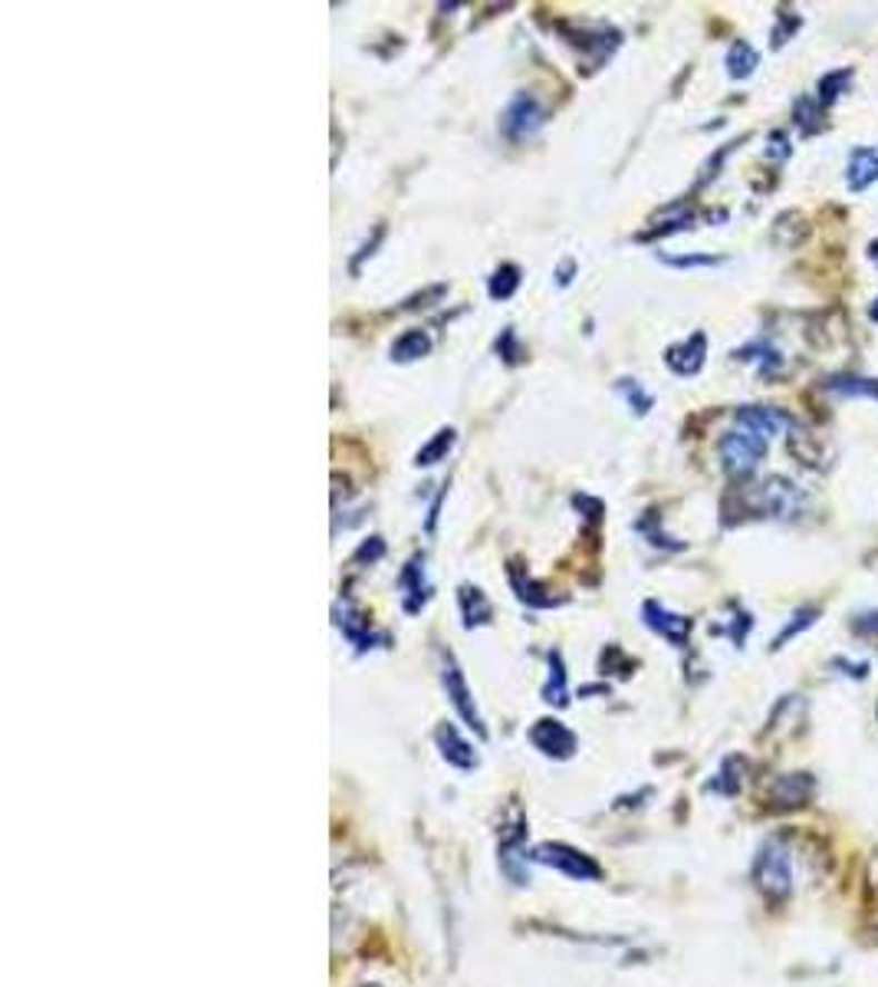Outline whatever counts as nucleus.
Segmentation results:
<instances>
[{
	"label": "nucleus",
	"mask_w": 878,
	"mask_h": 987,
	"mask_svg": "<svg viewBox=\"0 0 878 987\" xmlns=\"http://www.w3.org/2000/svg\"><path fill=\"white\" fill-rule=\"evenodd\" d=\"M757 893L770 905H784L794 896V856L784 839H767L750 866Z\"/></svg>",
	"instance_id": "nucleus-1"
},
{
	"label": "nucleus",
	"mask_w": 878,
	"mask_h": 987,
	"mask_svg": "<svg viewBox=\"0 0 878 987\" xmlns=\"http://www.w3.org/2000/svg\"><path fill=\"white\" fill-rule=\"evenodd\" d=\"M547 126V109L543 102L533 96V92H517L507 109L500 112V136L510 142V146H523V142H533Z\"/></svg>",
	"instance_id": "nucleus-2"
},
{
	"label": "nucleus",
	"mask_w": 878,
	"mask_h": 987,
	"mask_svg": "<svg viewBox=\"0 0 878 987\" xmlns=\"http://www.w3.org/2000/svg\"><path fill=\"white\" fill-rule=\"evenodd\" d=\"M720 461H724V471L730 478H750L757 471V465L764 461L767 455V438L747 431V428H734L720 438L718 445Z\"/></svg>",
	"instance_id": "nucleus-3"
},
{
	"label": "nucleus",
	"mask_w": 878,
	"mask_h": 987,
	"mask_svg": "<svg viewBox=\"0 0 878 987\" xmlns=\"http://www.w3.org/2000/svg\"><path fill=\"white\" fill-rule=\"evenodd\" d=\"M816 797V780L806 770H794V774H777L767 790H764V807L774 814H794L809 807Z\"/></svg>",
	"instance_id": "nucleus-4"
},
{
	"label": "nucleus",
	"mask_w": 878,
	"mask_h": 987,
	"mask_svg": "<svg viewBox=\"0 0 878 987\" xmlns=\"http://www.w3.org/2000/svg\"><path fill=\"white\" fill-rule=\"evenodd\" d=\"M441 685H445V691H448L455 711L468 721V728H475L478 738H487V728H483V721H480V711L478 705H475L471 688H468V678H465L458 658L451 656V652H441Z\"/></svg>",
	"instance_id": "nucleus-5"
},
{
	"label": "nucleus",
	"mask_w": 878,
	"mask_h": 987,
	"mask_svg": "<svg viewBox=\"0 0 878 987\" xmlns=\"http://www.w3.org/2000/svg\"><path fill=\"white\" fill-rule=\"evenodd\" d=\"M533 863L540 866H553L559 873L572 876V879H599L602 876V866L596 859H589L586 853L566 846V843H543L533 849Z\"/></svg>",
	"instance_id": "nucleus-6"
},
{
	"label": "nucleus",
	"mask_w": 878,
	"mask_h": 987,
	"mask_svg": "<svg viewBox=\"0 0 878 987\" xmlns=\"http://www.w3.org/2000/svg\"><path fill=\"white\" fill-rule=\"evenodd\" d=\"M802 507V493L797 491L794 481L787 478H770L754 491V510L757 514H774V517H794Z\"/></svg>",
	"instance_id": "nucleus-7"
},
{
	"label": "nucleus",
	"mask_w": 878,
	"mask_h": 987,
	"mask_svg": "<svg viewBox=\"0 0 878 987\" xmlns=\"http://www.w3.org/2000/svg\"><path fill=\"white\" fill-rule=\"evenodd\" d=\"M641 622H645L651 632H658L661 639H668L671 646H678V649L688 646V636H691V619H688V616H678V612L665 609L661 602L648 599V602L641 606Z\"/></svg>",
	"instance_id": "nucleus-8"
},
{
	"label": "nucleus",
	"mask_w": 878,
	"mask_h": 987,
	"mask_svg": "<svg viewBox=\"0 0 878 987\" xmlns=\"http://www.w3.org/2000/svg\"><path fill=\"white\" fill-rule=\"evenodd\" d=\"M399 589H401V609L408 616L421 612L425 602L431 599V582H428V574H425V557L415 554L399 574Z\"/></svg>",
	"instance_id": "nucleus-9"
},
{
	"label": "nucleus",
	"mask_w": 878,
	"mask_h": 987,
	"mask_svg": "<svg viewBox=\"0 0 878 987\" xmlns=\"http://www.w3.org/2000/svg\"><path fill=\"white\" fill-rule=\"evenodd\" d=\"M530 740L537 750H543L547 757H557V760H566L576 754V735L557 721V718H543L530 728Z\"/></svg>",
	"instance_id": "nucleus-10"
},
{
	"label": "nucleus",
	"mask_w": 878,
	"mask_h": 987,
	"mask_svg": "<svg viewBox=\"0 0 878 987\" xmlns=\"http://www.w3.org/2000/svg\"><path fill=\"white\" fill-rule=\"evenodd\" d=\"M705 356H708V336L705 332H695L685 342L665 349V362H668V369L675 376H698L701 366H705Z\"/></svg>",
	"instance_id": "nucleus-11"
},
{
	"label": "nucleus",
	"mask_w": 878,
	"mask_h": 987,
	"mask_svg": "<svg viewBox=\"0 0 878 987\" xmlns=\"http://www.w3.org/2000/svg\"><path fill=\"white\" fill-rule=\"evenodd\" d=\"M734 418H737L740 428H747V431H754V435H760L767 441L774 435H780L784 428H794V418L787 411L770 409V406H744V409H737Z\"/></svg>",
	"instance_id": "nucleus-12"
},
{
	"label": "nucleus",
	"mask_w": 878,
	"mask_h": 987,
	"mask_svg": "<svg viewBox=\"0 0 878 987\" xmlns=\"http://www.w3.org/2000/svg\"><path fill=\"white\" fill-rule=\"evenodd\" d=\"M336 626H339V632H342V639L356 649V652H369V649H376V646H386L389 639L382 636V632H372L369 629V622L356 612V609H349V606H336Z\"/></svg>",
	"instance_id": "nucleus-13"
},
{
	"label": "nucleus",
	"mask_w": 878,
	"mask_h": 987,
	"mask_svg": "<svg viewBox=\"0 0 878 987\" xmlns=\"http://www.w3.org/2000/svg\"><path fill=\"white\" fill-rule=\"evenodd\" d=\"M510 586H513L517 599L527 602V606H533V609H553V606L566 602L562 596L547 592V586H540L533 576L527 574V567H520V564H510Z\"/></svg>",
	"instance_id": "nucleus-14"
},
{
	"label": "nucleus",
	"mask_w": 878,
	"mask_h": 987,
	"mask_svg": "<svg viewBox=\"0 0 878 987\" xmlns=\"http://www.w3.org/2000/svg\"><path fill=\"white\" fill-rule=\"evenodd\" d=\"M435 740H438V747H441V754H445L448 764H455V767H461V770L478 767V754H475V747L458 735L455 725H441V728L435 731Z\"/></svg>",
	"instance_id": "nucleus-15"
},
{
	"label": "nucleus",
	"mask_w": 878,
	"mask_h": 987,
	"mask_svg": "<svg viewBox=\"0 0 878 987\" xmlns=\"http://www.w3.org/2000/svg\"><path fill=\"white\" fill-rule=\"evenodd\" d=\"M878 178V146H859L852 149L849 156V171H846V181H849V191H866L872 181Z\"/></svg>",
	"instance_id": "nucleus-16"
},
{
	"label": "nucleus",
	"mask_w": 878,
	"mask_h": 987,
	"mask_svg": "<svg viewBox=\"0 0 878 987\" xmlns=\"http://www.w3.org/2000/svg\"><path fill=\"white\" fill-rule=\"evenodd\" d=\"M734 359H740V362H754L757 369H760V376L764 379H770V376H777L780 369H784V356L767 342V339H757V342H747L744 349H737L734 352Z\"/></svg>",
	"instance_id": "nucleus-17"
},
{
	"label": "nucleus",
	"mask_w": 878,
	"mask_h": 987,
	"mask_svg": "<svg viewBox=\"0 0 878 987\" xmlns=\"http://www.w3.org/2000/svg\"><path fill=\"white\" fill-rule=\"evenodd\" d=\"M458 602H461V616H465V626L468 629H475V626H487L490 622V616H493V606H490V599L483 596V589L478 586H461V592H458Z\"/></svg>",
	"instance_id": "nucleus-18"
},
{
	"label": "nucleus",
	"mask_w": 878,
	"mask_h": 987,
	"mask_svg": "<svg viewBox=\"0 0 878 987\" xmlns=\"http://www.w3.org/2000/svg\"><path fill=\"white\" fill-rule=\"evenodd\" d=\"M744 777H747V760L744 757H737V754H730L724 764H720L718 777L711 780V787L708 790H715L720 797H737L740 794V787H744Z\"/></svg>",
	"instance_id": "nucleus-19"
},
{
	"label": "nucleus",
	"mask_w": 878,
	"mask_h": 987,
	"mask_svg": "<svg viewBox=\"0 0 878 987\" xmlns=\"http://www.w3.org/2000/svg\"><path fill=\"white\" fill-rule=\"evenodd\" d=\"M822 389L846 399H878V379H862V376H832L822 382Z\"/></svg>",
	"instance_id": "nucleus-20"
},
{
	"label": "nucleus",
	"mask_w": 878,
	"mask_h": 987,
	"mask_svg": "<svg viewBox=\"0 0 878 987\" xmlns=\"http://www.w3.org/2000/svg\"><path fill=\"white\" fill-rule=\"evenodd\" d=\"M431 352V336L425 329H408L392 342V362H415Z\"/></svg>",
	"instance_id": "nucleus-21"
},
{
	"label": "nucleus",
	"mask_w": 878,
	"mask_h": 987,
	"mask_svg": "<svg viewBox=\"0 0 878 987\" xmlns=\"http://www.w3.org/2000/svg\"><path fill=\"white\" fill-rule=\"evenodd\" d=\"M727 77L730 80H747L754 70H757V63H760V57H757V50L750 47V43H744V40H737L730 50H727Z\"/></svg>",
	"instance_id": "nucleus-22"
},
{
	"label": "nucleus",
	"mask_w": 878,
	"mask_h": 987,
	"mask_svg": "<svg viewBox=\"0 0 878 987\" xmlns=\"http://www.w3.org/2000/svg\"><path fill=\"white\" fill-rule=\"evenodd\" d=\"M543 701L566 708L569 705V688H566V668H562V656L557 649L550 652V675H547V688H543Z\"/></svg>",
	"instance_id": "nucleus-23"
},
{
	"label": "nucleus",
	"mask_w": 878,
	"mask_h": 987,
	"mask_svg": "<svg viewBox=\"0 0 878 987\" xmlns=\"http://www.w3.org/2000/svg\"><path fill=\"white\" fill-rule=\"evenodd\" d=\"M455 441H458V431L455 428H441L418 455H415V465L418 468H431V465H438V461H445V455L455 448Z\"/></svg>",
	"instance_id": "nucleus-24"
},
{
	"label": "nucleus",
	"mask_w": 878,
	"mask_h": 987,
	"mask_svg": "<svg viewBox=\"0 0 878 987\" xmlns=\"http://www.w3.org/2000/svg\"><path fill=\"white\" fill-rule=\"evenodd\" d=\"M517 287H520V267H517V263H500V267L493 270L490 283H487V293H490L493 300H510V297L517 293Z\"/></svg>",
	"instance_id": "nucleus-25"
},
{
	"label": "nucleus",
	"mask_w": 878,
	"mask_h": 987,
	"mask_svg": "<svg viewBox=\"0 0 878 987\" xmlns=\"http://www.w3.org/2000/svg\"><path fill=\"white\" fill-rule=\"evenodd\" d=\"M852 82V70H836L819 80V106H832Z\"/></svg>",
	"instance_id": "nucleus-26"
},
{
	"label": "nucleus",
	"mask_w": 878,
	"mask_h": 987,
	"mask_svg": "<svg viewBox=\"0 0 878 987\" xmlns=\"http://www.w3.org/2000/svg\"><path fill=\"white\" fill-rule=\"evenodd\" d=\"M816 619H819V609H816V606H802V609H797V612H794V619L787 622V629H784V632L777 636L774 649H784V646H787V642H790L794 636H799V632H806V629H809V626H812Z\"/></svg>",
	"instance_id": "nucleus-27"
},
{
	"label": "nucleus",
	"mask_w": 878,
	"mask_h": 987,
	"mask_svg": "<svg viewBox=\"0 0 878 987\" xmlns=\"http://www.w3.org/2000/svg\"><path fill=\"white\" fill-rule=\"evenodd\" d=\"M794 119H797L802 136H812V132L822 126V119H819V99H809V96L797 99V106H794Z\"/></svg>",
	"instance_id": "nucleus-28"
},
{
	"label": "nucleus",
	"mask_w": 878,
	"mask_h": 987,
	"mask_svg": "<svg viewBox=\"0 0 878 987\" xmlns=\"http://www.w3.org/2000/svg\"><path fill=\"white\" fill-rule=\"evenodd\" d=\"M616 389H619V392L626 396V402H629V406L636 409V415H645V411L651 409V396H648V392L641 389L636 379H619V386H616Z\"/></svg>",
	"instance_id": "nucleus-29"
},
{
	"label": "nucleus",
	"mask_w": 878,
	"mask_h": 987,
	"mask_svg": "<svg viewBox=\"0 0 878 987\" xmlns=\"http://www.w3.org/2000/svg\"><path fill=\"white\" fill-rule=\"evenodd\" d=\"M497 352L503 356V362H520V356H523V349H520V342H517V332L513 327H507L500 332V339H497Z\"/></svg>",
	"instance_id": "nucleus-30"
},
{
	"label": "nucleus",
	"mask_w": 878,
	"mask_h": 987,
	"mask_svg": "<svg viewBox=\"0 0 878 987\" xmlns=\"http://www.w3.org/2000/svg\"><path fill=\"white\" fill-rule=\"evenodd\" d=\"M852 632H856L859 639H872V642H878V609L876 612H862V616H856V619H852Z\"/></svg>",
	"instance_id": "nucleus-31"
},
{
	"label": "nucleus",
	"mask_w": 878,
	"mask_h": 987,
	"mask_svg": "<svg viewBox=\"0 0 878 987\" xmlns=\"http://www.w3.org/2000/svg\"><path fill=\"white\" fill-rule=\"evenodd\" d=\"M665 263L671 267H718L720 257H711V253H685V257H661Z\"/></svg>",
	"instance_id": "nucleus-32"
},
{
	"label": "nucleus",
	"mask_w": 878,
	"mask_h": 987,
	"mask_svg": "<svg viewBox=\"0 0 878 987\" xmlns=\"http://www.w3.org/2000/svg\"><path fill=\"white\" fill-rule=\"evenodd\" d=\"M382 554H386V544H382V537H369V544H362V547L356 550L352 564H362V560L376 564V560H382Z\"/></svg>",
	"instance_id": "nucleus-33"
},
{
	"label": "nucleus",
	"mask_w": 878,
	"mask_h": 987,
	"mask_svg": "<svg viewBox=\"0 0 878 987\" xmlns=\"http://www.w3.org/2000/svg\"><path fill=\"white\" fill-rule=\"evenodd\" d=\"M382 238H386V228H379V231H376V238L362 245V250H359V253L352 257V263H349V270H352V273H359V263H362L366 257H372V253H376V247L382 245Z\"/></svg>",
	"instance_id": "nucleus-34"
},
{
	"label": "nucleus",
	"mask_w": 878,
	"mask_h": 987,
	"mask_svg": "<svg viewBox=\"0 0 878 987\" xmlns=\"http://www.w3.org/2000/svg\"><path fill=\"white\" fill-rule=\"evenodd\" d=\"M780 20H784V23H780V30L774 33V47H784V43H787V37L799 30V17H787V13H784Z\"/></svg>",
	"instance_id": "nucleus-35"
},
{
	"label": "nucleus",
	"mask_w": 878,
	"mask_h": 987,
	"mask_svg": "<svg viewBox=\"0 0 878 987\" xmlns=\"http://www.w3.org/2000/svg\"><path fill=\"white\" fill-rule=\"evenodd\" d=\"M767 156H777V159H787L790 156V142L784 132H774V149H767Z\"/></svg>",
	"instance_id": "nucleus-36"
},
{
	"label": "nucleus",
	"mask_w": 878,
	"mask_h": 987,
	"mask_svg": "<svg viewBox=\"0 0 878 987\" xmlns=\"http://www.w3.org/2000/svg\"><path fill=\"white\" fill-rule=\"evenodd\" d=\"M866 883H869V896L878 903V853L869 859V869H866Z\"/></svg>",
	"instance_id": "nucleus-37"
},
{
	"label": "nucleus",
	"mask_w": 878,
	"mask_h": 987,
	"mask_svg": "<svg viewBox=\"0 0 878 987\" xmlns=\"http://www.w3.org/2000/svg\"><path fill=\"white\" fill-rule=\"evenodd\" d=\"M572 270H576V263H572V260H566V263L559 267V270H557V283H559V287H566V283L572 280Z\"/></svg>",
	"instance_id": "nucleus-38"
},
{
	"label": "nucleus",
	"mask_w": 878,
	"mask_h": 987,
	"mask_svg": "<svg viewBox=\"0 0 878 987\" xmlns=\"http://www.w3.org/2000/svg\"><path fill=\"white\" fill-rule=\"evenodd\" d=\"M869 257L876 260V267H878V241H872V245H869Z\"/></svg>",
	"instance_id": "nucleus-39"
},
{
	"label": "nucleus",
	"mask_w": 878,
	"mask_h": 987,
	"mask_svg": "<svg viewBox=\"0 0 878 987\" xmlns=\"http://www.w3.org/2000/svg\"><path fill=\"white\" fill-rule=\"evenodd\" d=\"M869 317H872V320H876V323H878V300H876V303H872V310H869Z\"/></svg>",
	"instance_id": "nucleus-40"
},
{
	"label": "nucleus",
	"mask_w": 878,
	"mask_h": 987,
	"mask_svg": "<svg viewBox=\"0 0 878 987\" xmlns=\"http://www.w3.org/2000/svg\"><path fill=\"white\" fill-rule=\"evenodd\" d=\"M366 987H379V985H366Z\"/></svg>",
	"instance_id": "nucleus-41"
}]
</instances>
